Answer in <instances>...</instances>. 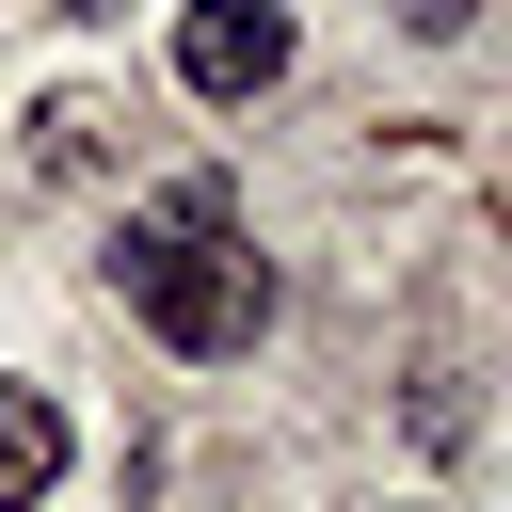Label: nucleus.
I'll return each mask as SVG.
<instances>
[{
  "instance_id": "f257e3e1",
  "label": "nucleus",
  "mask_w": 512,
  "mask_h": 512,
  "mask_svg": "<svg viewBox=\"0 0 512 512\" xmlns=\"http://www.w3.org/2000/svg\"><path fill=\"white\" fill-rule=\"evenodd\" d=\"M112 288L144 304L160 352H256V336H272V256L240 240V192H224V176L144 192L128 240H112Z\"/></svg>"
},
{
  "instance_id": "f03ea898",
  "label": "nucleus",
  "mask_w": 512,
  "mask_h": 512,
  "mask_svg": "<svg viewBox=\"0 0 512 512\" xmlns=\"http://www.w3.org/2000/svg\"><path fill=\"white\" fill-rule=\"evenodd\" d=\"M288 48H304L288 0H192V16H176V80H192V96H272Z\"/></svg>"
},
{
  "instance_id": "7ed1b4c3",
  "label": "nucleus",
  "mask_w": 512,
  "mask_h": 512,
  "mask_svg": "<svg viewBox=\"0 0 512 512\" xmlns=\"http://www.w3.org/2000/svg\"><path fill=\"white\" fill-rule=\"evenodd\" d=\"M64 480V400L48 384H0V512H32Z\"/></svg>"
},
{
  "instance_id": "20e7f679",
  "label": "nucleus",
  "mask_w": 512,
  "mask_h": 512,
  "mask_svg": "<svg viewBox=\"0 0 512 512\" xmlns=\"http://www.w3.org/2000/svg\"><path fill=\"white\" fill-rule=\"evenodd\" d=\"M400 16H416V32H464V0H400Z\"/></svg>"
}]
</instances>
